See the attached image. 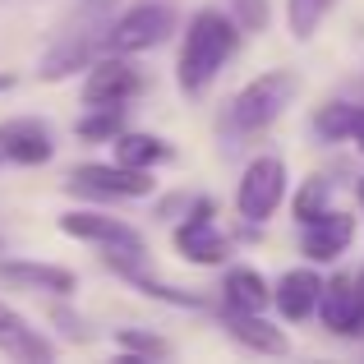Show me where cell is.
<instances>
[{
	"mask_svg": "<svg viewBox=\"0 0 364 364\" xmlns=\"http://www.w3.org/2000/svg\"><path fill=\"white\" fill-rule=\"evenodd\" d=\"M318 272H309V267H295V272H286L282 282H277V291H272V304L286 314L291 323H300V318H309L314 314V304H318Z\"/></svg>",
	"mask_w": 364,
	"mask_h": 364,
	"instance_id": "obj_13",
	"label": "cell"
},
{
	"mask_svg": "<svg viewBox=\"0 0 364 364\" xmlns=\"http://www.w3.org/2000/svg\"><path fill=\"white\" fill-rule=\"evenodd\" d=\"M355 300H360V277L337 272L332 282L318 286V304H314V314L323 318V328H328V332H337V337H341V328H346Z\"/></svg>",
	"mask_w": 364,
	"mask_h": 364,
	"instance_id": "obj_12",
	"label": "cell"
},
{
	"mask_svg": "<svg viewBox=\"0 0 364 364\" xmlns=\"http://www.w3.org/2000/svg\"><path fill=\"white\" fill-rule=\"evenodd\" d=\"M332 5H337V0H286V18H291L295 42H309V37L318 33V23L332 14Z\"/></svg>",
	"mask_w": 364,
	"mask_h": 364,
	"instance_id": "obj_17",
	"label": "cell"
},
{
	"mask_svg": "<svg viewBox=\"0 0 364 364\" xmlns=\"http://www.w3.org/2000/svg\"><path fill=\"white\" fill-rule=\"evenodd\" d=\"M176 157V148H171L166 139H157V134H143V129H120L116 134V161L120 166H134V171H152L161 166V161Z\"/></svg>",
	"mask_w": 364,
	"mask_h": 364,
	"instance_id": "obj_15",
	"label": "cell"
},
{
	"mask_svg": "<svg viewBox=\"0 0 364 364\" xmlns=\"http://www.w3.org/2000/svg\"><path fill=\"white\" fill-rule=\"evenodd\" d=\"M213 217H217L213 198H194L189 217L176 226V249L189 258V263H198V267H217V263L231 258V240L213 226Z\"/></svg>",
	"mask_w": 364,
	"mask_h": 364,
	"instance_id": "obj_5",
	"label": "cell"
},
{
	"mask_svg": "<svg viewBox=\"0 0 364 364\" xmlns=\"http://www.w3.org/2000/svg\"><path fill=\"white\" fill-rule=\"evenodd\" d=\"M295 92H300V79H295L291 70H267V74H258V79H249L245 88L235 92V102H231L235 129L263 134L267 124H277V116L291 107Z\"/></svg>",
	"mask_w": 364,
	"mask_h": 364,
	"instance_id": "obj_2",
	"label": "cell"
},
{
	"mask_svg": "<svg viewBox=\"0 0 364 364\" xmlns=\"http://www.w3.org/2000/svg\"><path fill=\"white\" fill-rule=\"evenodd\" d=\"M300 254L309 263H332V258L346 254V245L355 240V217L346 213H323L314 222H300Z\"/></svg>",
	"mask_w": 364,
	"mask_h": 364,
	"instance_id": "obj_10",
	"label": "cell"
},
{
	"mask_svg": "<svg viewBox=\"0 0 364 364\" xmlns=\"http://www.w3.org/2000/svg\"><path fill=\"white\" fill-rule=\"evenodd\" d=\"M226 337L249 346V350H258V355H286V350H291V337H286L282 328H272V323L258 318V314H240V309L226 314Z\"/></svg>",
	"mask_w": 364,
	"mask_h": 364,
	"instance_id": "obj_11",
	"label": "cell"
},
{
	"mask_svg": "<svg viewBox=\"0 0 364 364\" xmlns=\"http://www.w3.org/2000/svg\"><path fill=\"white\" fill-rule=\"evenodd\" d=\"M235 9V23L245 28V33H263L267 23H272V5L267 0H231Z\"/></svg>",
	"mask_w": 364,
	"mask_h": 364,
	"instance_id": "obj_22",
	"label": "cell"
},
{
	"mask_svg": "<svg viewBox=\"0 0 364 364\" xmlns=\"http://www.w3.org/2000/svg\"><path fill=\"white\" fill-rule=\"evenodd\" d=\"M0 88H9V79H0Z\"/></svg>",
	"mask_w": 364,
	"mask_h": 364,
	"instance_id": "obj_25",
	"label": "cell"
},
{
	"mask_svg": "<svg viewBox=\"0 0 364 364\" xmlns=\"http://www.w3.org/2000/svg\"><path fill=\"white\" fill-rule=\"evenodd\" d=\"M116 346L124 350V360H166L171 346L152 332H134V328H120L116 332Z\"/></svg>",
	"mask_w": 364,
	"mask_h": 364,
	"instance_id": "obj_19",
	"label": "cell"
},
{
	"mask_svg": "<svg viewBox=\"0 0 364 364\" xmlns=\"http://www.w3.org/2000/svg\"><path fill=\"white\" fill-rule=\"evenodd\" d=\"M328 198H332V185L323 176H309L304 180V189L300 194H295V217H300V222H314V217H323L328 213Z\"/></svg>",
	"mask_w": 364,
	"mask_h": 364,
	"instance_id": "obj_21",
	"label": "cell"
},
{
	"mask_svg": "<svg viewBox=\"0 0 364 364\" xmlns=\"http://www.w3.org/2000/svg\"><path fill=\"white\" fill-rule=\"evenodd\" d=\"M0 277L46 295H74V286H79V277L70 267H51V263H0Z\"/></svg>",
	"mask_w": 364,
	"mask_h": 364,
	"instance_id": "obj_16",
	"label": "cell"
},
{
	"mask_svg": "<svg viewBox=\"0 0 364 364\" xmlns=\"http://www.w3.org/2000/svg\"><path fill=\"white\" fill-rule=\"evenodd\" d=\"M65 235H74V240H88V245H102V254H148V245H143V235L134 231L129 222H120V217H107V213H65L60 222Z\"/></svg>",
	"mask_w": 364,
	"mask_h": 364,
	"instance_id": "obj_6",
	"label": "cell"
},
{
	"mask_svg": "<svg viewBox=\"0 0 364 364\" xmlns=\"http://www.w3.org/2000/svg\"><path fill=\"white\" fill-rule=\"evenodd\" d=\"M176 33V9L171 5H139L129 14H120L116 23L102 28V55H134V51H152Z\"/></svg>",
	"mask_w": 364,
	"mask_h": 364,
	"instance_id": "obj_3",
	"label": "cell"
},
{
	"mask_svg": "<svg viewBox=\"0 0 364 364\" xmlns=\"http://www.w3.org/2000/svg\"><path fill=\"white\" fill-rule=\"evenodd\" d=\"M0 157L18 161V166H42L55 157V139L37 116H14L0 124Z\"/></svg>",
	"mask_w": 364,
	"mask_h": 364,
	"instance_id": "obj_9",
	"label": "cell"
},
{
	"mask_svg": "<svg viewBox=\"0 0 364 364\" xmlns=\"http://www.w3.org/2000/svg\"><path fill=\"white\" fill-rule=\"evenodd\" d=\"M346 139H355V148L364 152V111L355 107V120H350V134H346Z\"/></svg>",
	"mask_w": 364,
	"mask_h": 364,
	"instance_id": "obj_23",
	"label": "cell"
},
{
	"mask_svg": "<svg viewBox=\"0 0 364 364\" xmlns=\"http://www.w3.org/2000/svg\"><path fill=\"white\" fill-rule=\"evenodd\" d=\"M360 203H364V180H360Z\"/></svg>",
	"mask_w": 364,
	"mask_h": 364,
	"instance_id": "obj_24",
	"label": "cell"
},
{
	"mask_svg": "<svg viewBox=\"0 0 364 364\" xmlns=\"http://www.w3.org/2000/svg\"><path fill=\"white\" fill-rule=\"evenodd\" d=\"M222 300L226 309H240V314H263L272 304V291H267L263 272L258 267H231L222 282Z\"/></svg>",
	"mask_w": 364,
	"mask_h": 364,
	"instance_id": "obj_14",
	"label": "cell"
},
{
	"mask_svg": "<svg viewBox=\"0 0 364 364\" xmlns=\"http://www.w3.org/2000/svg\"><path fill=\"white\" fill-rule=\"evenodd\" d=\"M143 92V74L120 55H92L88 79H83V102L88 107H124Z\"/></svg>",
	"mask_w": 364,
	"mask_h": 364,
	"instance_id": "obj_8",
	"label": "cell"
},
{
	"mask_svg": "<svg viewBox=\"0 0 364 364\" xmlns=\"http://www.w3.org/2000/svg\"><path fill=\"white\" fill-rule=\"evenodd\" d=\"M286 198V161L282 157H254L235 189V208L245 222H267Z\"/></svg>",
	"mask_w": 364,
	"mask_h": 364,
	"instance_id": "obj_4",
	"label": "cell"
},
{
	"mask_svg": "<svg viewBox=\"0 0 364 364\" xmlns=\"http://www.w3.org/2000/svg\"><path fill=\"white\" fill-rule=\"evenodd\" d=\"M240 46V23L226 18L222 9H198L185 28V42H180V60H176V79L180 88L194 97L208 83L222 74V65L235 55Z\"/></svg>",
	"mask_w": 364,
	"mask_h": 364,
	"instance_id": "obj_1",
	"label": "cell"
},
{
	"mask_svg": "<svg viewBox=\"0 0 364 364\" xmlns=\"http://www.w3.org/2000/svg\"><path fill=\"white\" fill-rule=\"evenodd\" d=\"M350 120H355V107H350V102H328V107L314 116V129H318L323 143H337V139L350 134Z\"/></svg>",
	"mask_w": 364,
	"mask_h": 364,
	"instance_id": "obj_20",
	"label": "cell"
},
{
	"mask_svg": "<svg viewBox=\"0 0 364 364\" xmlns=\"http://www.w3.org/2000/svg\"><path fill=\"white\" fill-rule=\"evenodd\" d=\"M74 129H79V139H88V143H107V139H116L124 129V107H92Z\"/></svg>",
	"mask_w": 364,
	"mask_h": 364,
	"instance_id": "obj_18",
	"label": "cell"
},
{
	"mask_svg": "<svg viewBox=\"0 0 364 364\" xmlns=\"http://www.w3.org/2000/svg\"><path fill=\"white\" fill-rule=\"evenodd\" d=\"M74 194H97V198H148L157 189V180L148 171H134V166H102V161H88V166H74L70 176Z\"/></svg>",
	"mask_w": 364,
	"mask_h": 364,
	"instance_id": "obj_7",
	"label": "cell"
}]
</instances>
